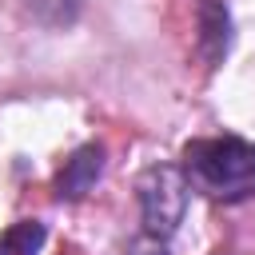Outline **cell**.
Wrapping results in <instances>:
<instances>
[{
  "instance_id": "ba28073f",
  "label": "cell",
  "mask_w": 255,
  "mask_h": 255,
  "mask_svg": "<svg viewBox=\"0 0 255 255\" xmlns=\"http://www.w3.org/2000/svg\"><path fill=\"white\" fill-rule=\"evenodd\" d=\"M0 255H12V251H8V247H4V239H0Z\"/></svg>"
},
{
  "instance_id": "3957f363",
  "label": "cell",
  "mask_w": 255,
  "mask_h": 255,
  "mask_svg": "<svg viewBox=\"0 0 255 255\" xmlns=\"http://www.w3.org/2000/svg\"><path fill=\"white\" fill-rule=\"evenodd\" d=\"M100 167H104V151H100L96 143L80 147V151L64 163V171H60V195H64V199H80V195H88L92 183L100 179Z\"/></svg>"
},
{
  "instance_id": "5b68a950",
  "label": "cell",
  "mask_w": 255,
  "mask_h": 255,
  "mask_svg": "<svg viewBox=\"0 0 255 255\" xmlns=\"http://www.w3.org/2000/svg\"><path fill=\"white\" fill-rule=\"evenodd\" d=\"M40 243H44V227H40V223H32V219L16 223V227L4 235V247H8L12 255H36V251H40Z\"/></svg>"
},
{
  "instance_id": "7a4b0ae2",
  "label": "cell",
  "mask_w": 255,
  "mask_h": 255,
  "mask_svg": "<svg viewBox=\"0 0 255 255\" xmlns=\"http://www.w3.org/2000/svg\"><path fill=\"white\" fill-rule=\"evenodd\" d=\"M187 175L175 163H151L139 179H135V199H139V219H143V235L163 239L183 223L187 211Z\"/></svg>"
},
{
  "instance_id": "52a82bcc",
  "label": "cell",
  "mask_w": 255,
  "mask_h": 255,
  "mask_svg": "<svg viewBox=\"0 0 255 255\" xmlns=\"http://www.w3.org/2000/svg\"><path fill=\"white\" fill-rule=\"evenodd\" d=\"M116 255H171L167 251V243L163 239H151V235H139V239H131V243H124Z\"/></svg>"
},
{
  "instance_id": "6da1fadb",
  "label": "cell",
  "mask_w": 255,
  "mask_h": 255,
  "mask_svg": "<svg viewBox=\"0 0 255 255\" xmlns=\"http://www.w3.org/2000/svg\"><path fill=\"white\" fill-rule=\"evenodd\" d=\"M183 175L195 191L211 199H247L255 195V143L239 135L191 139L183 147Z\"/></svg>"
},
{
  "instance_id": "277c9868",
  "label": "cell",
  "mask_w": 255,
  "mask_h": 255,
  "mask_svg": "<svg viewBox=\"0 0 255 255\" xmlns=\"http://www.w3.org/2000/svg\"><path fill=\"white\" fill-rule=\"evenodd\" d=\"M199 40H203V52L207 60H219L227 52V8L219 0H203L199 4Z\"/></svg>"
},
{
  "instance_id": "8992f818",
  "label": "cell",
  "mask_w": 255,
  "mask_h": 255,
  "mask_svg": "<svg viewBox=\"0 0 255 255\" xmlns=\"http://www.w3.org/2000/svg\"><path fill=\"white\" fill-rule=\"evenodd\" d=\"M28 8H32V16L44 20V24H68V20L76 16L80 0H28Z\"/></svg>"
}]
</instances>
